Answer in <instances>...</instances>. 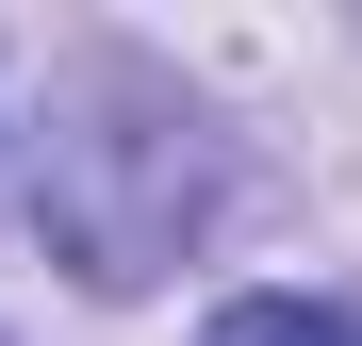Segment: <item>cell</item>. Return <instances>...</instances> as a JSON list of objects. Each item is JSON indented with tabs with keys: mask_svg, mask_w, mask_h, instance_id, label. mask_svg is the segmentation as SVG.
<instances>
[{
	"mask_svg": "<svg viewBox=\"0 0 362 346\" xmlns=\"http://www.w3.org/2000/svg\"><path fill=\"white\" fill-rule=\"evenodd\" d=\"M83 99H99V132H66V149H49L33 231L99 280V297H132V280H165V264H181V231L214 214V149H198V115H181V99H148L132 67H99Z\"/></svg>",
	"mask_w": 362,
	"mask_h": 346,
	"instance_id": "cell-1",
	"label": "cell"
},
{
	"mask_svg": "<svg viewBox=\"0 0 362 346\" xmlns=\"http://www.w3.org/2000/svg\"><path fill=\"white\" fill-rule=\"evenodd\" d=\"M198 346H362V313L346 297H230Z\"/></svg>",
	"mask_w": 362,
	"mask_h": 346,
	"instance_id": "cell-2",
	"label": "cell"
}]
</instances>
